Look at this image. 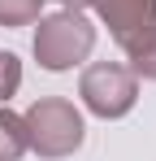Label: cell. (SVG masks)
<instances>
[{
    "mask_svg": "<svg viewBox=\"0 0 156 161\" xmlns=\"http://www.w3.org/2000/svg\"><path fill=\"white\" fill-rule=\"evenodd\" d=\"M22 122H26L30 148H35L39 157H48V161H61V157H70V153H78V148H82V135H87L82 113H78L65 96L35 100V105L26 109Z\"/></svg>",
    "mask_w": 156,
    "mask_h": 161,
    "instance_id": "1",
    "label": "cell"
},
{
    "mask_svg": "<svg viewBox=\"0 0 156 161\" xmlns=\"http://www.w3.org/2000/svg\"><path fill=\"white\" fill-rule=\"evenodd\" d=\"M96 48V26L78 13V9H61V13H48L39 18V31H35V61L61 74L78 61H87V53Z\"/></svg>",
    "mask_w": 156,
    "mask_h": 161,
    "instance_id": "2",
    "label": "cell"
},
{
    "mask_svg": "<svg viewBox=\"0 0 156 161\" xmlns=\"http://www.w3.org/2000/svg\"><path fill=\"white\" fill-rule=\"evenodd\" d=\"M78 96L82 105L91 109L96 118H126L134 100H139V79L130 74V65H117V61H96L82 70L78 79Z\"/></svg>",
    "mask_w": 156,
    "mask_h": 161,
    "instance_id": "3",
    "label": "cell"
},
{
    "mask_svg": "<svg viewBox=\"0 0 156 161\" xmlns=\"http://www.w3.org/2000/svg\"><path fill=\"white\" fill-rule=\"evenodd\" d=\"M96 13L126 57L156 44V0H96Z\"/></svg>",
    "mask_w": 156,
    "mask_h": 161,
    "instance_id": "4",
    "label": "cell"
},
{
    "mask_svg": "<svg viewBox=\"0 0 156 161\" xmlns=\"http://www.w3.org/2000/svg\"><path fill=\"white\" fill-rule=\"evenodd\" d=\"M26 148H30V139H26V122L0 105V161H18Z\"/></svg>",
    "mask_w": 156,
    "mask_h": 161,
    "instance_id": "5",
    "label": "cell"
},
{
    "mask_svg": "<svg viewBox=\"0 0 156 161\" xmlns=\"http://www.w3.org/2000/svg\"><path fill=\"white\" fill-rule=\"evenodd\" d=\"M44 0H0V26H30L39 22Z\"/></svg>",
    "mask_w": 156,
    "mask_h": 161,
    "instance_id": "6",
    "label": "cell"
},
{
    "mask_svg": "<svg viewBox=\"0 0 156 161\" xmlns=\"http://www.w3.org/2000/svg\"><path fill=\"white\" fill-rule=\"evenodd\" d=\"M22 87V61L13 53H0V100H9Z\"/></svg>",
    "mask_w": 156,
    "mask_h": 161,
    "instance_id": "7",
    "label": "cell"
},
{
    "mask_svg": "<svg viewBox=\"0 0 156 161\" xmlns=\"http://www.w3.org/2000/svg\"><path fill=\"white\" fill-rule=\"evenodd\" d=\"M130 74L134 79H156V44H148L143 53L130 57Z\"/></svg>",
    "mask_w": 156,
    "mask_h": 161,
    "instance_id": "8",
    "label": "cell"
},
{
    "mask_svg": "<svg viewBox=\"0 0 156 161\" xmlns=\"http://www.w3.org/2000/svg\"><path fill=\"white\" fill-rule=\"evenodd\" d=\"M61 4H65V9H78V13H82V9H96V0H61Z\"/></svg>",
    "mask_w": 156,
    "mask_h": 161,
    "instance_id": "9",
    "label": "cell"
}]
</instances>
